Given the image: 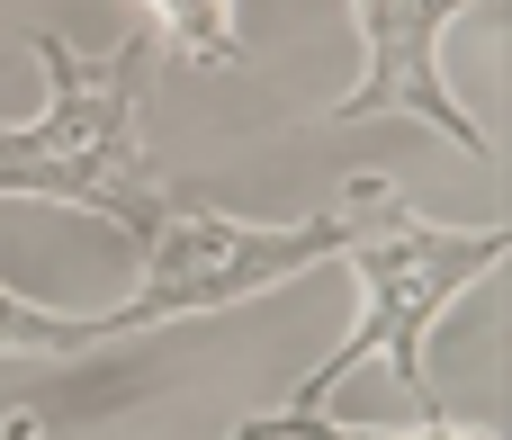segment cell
I'll return each instance as SVG.
<instances>
[{
  "mask_svg": "<svg viewBox=\"0 0 512 440\" xmlns=\"http://www.w3.org/2000/svg\"><path fill=\"white\" fill-rule=\"evenodd\" d=\"M342 243H351V207H315L297 225H252V216L171 198L162 225L144 234V279H135L126 306H108V324L126 342V333H153V324H180V315H225L243 297H270V288L342 261Z\"/></svg>",
  "mask_w": 512,
  "mask_h": 440,
  "instance_id": "obj_3",
  "label": "cell"
},
{
  "mask_svg": "<svg viewBox=\"0 0 512 440\" xmlns=\"http://www.w3.org/2000/svg\"><path fill=\"white\" fill-rule=\"evenodd\" d=\"M99 342H117L108 315H63V306H36L0 279V360H81Z\"/></svg>",
  "mask_w": 512,
  "mask_h": 440,
  "instance_id": "obj_5",
  "label": "cell"
},
{
  "mask_svg": "<svg viewBox=\"0 0 512 440\" xmlns=\"http://www.w3.org/2000/svg\"><path fill=\"white\" fill-rule=\"evenodd\" d=\"M144 36L153 45H171L180 63H198V72H234L243 63V18H234V0H144Z\"/></svg>",
  "mask_w": 512,
  "mask_h": 440,
  "instance_id": "obj_6",
  "label": "cell"
},
{
  "mask_svg": "<svg viewBox=\"0 0 512 440\" xmlns=\"http://www.w3.org/2000/svg\"><path fill=\"white\" fill-rule=\"evenodd\" d=\"M342 207H351V243H342V261H351L360 315H351L342 351H324V360L297 378L288 405L315 414V405H333V387H342L360 360H387L396 387L414 396V414L432 423L441 396H432L423 342H432V324H441V315H450L486 270H504L512 225H432V216H423L396 180H378V171L342 180Z\"/></svg>",
  "mask_w": 512,
  "mask_h": 440,
  "instance_id": "obj_2",
  "label": "cell"
},
{
  "mask_svg": "<svg viewBox=\"0 0 512 440\" xmlns=\"http://www.w3.org/2000/svg\"><path fill=\"white\" fill-rule=\"evenodd\" d=\"M36 72H45V108L0 126V198H36V207H72V216H108L117 234H153L171 189L153 171L144 144V90H153V36H117L108 54H81L72 36L36 27L27 36Z\"/></svg>",
  "mask_w": 512,
  "mask_h": 440,
  "instance_id": "obj_1",
  "label": "cell"
},
{
  "mask_svg": "<svg viewBox=\"0 0 512 440\" xmlns=\"http://www.w3.org/2000/svg\"><path fill=\"white\" fill-rule=\"evenodd\" d=\"M0 440H45V414H36V405H9V414H0Z\"/></svg>",
  "mask_w": 512,
  "mask_h": 440,
  "instance_id": "obj_8",
  "label": "cell"
},
{
  "mask_svg": "<svg viewBox=\"0 0 512 440\" xmlns=\"http://www.w3.org/2000/svg\"><path fill=\"white\" fill-rule=\"evenodd\" d=\"M477 0H351L360 18V81L324 108L333 126H360V117H423L432 135H450L459 153L495 162V135L477 126V108L441 81V27L468 18Z\"/></svg>",
  "mask_w": 512,
  "mask_h": 440,
  "instance_id": "obj_4",
  "label": "cell"
},
{
  "mask_svg": "<svg viewBox=\"0 0 512 440\" xmlns=\"http://www.w3.org/2000/svg\"><path fill=\"white\" fill-rule=\"evenodd\" d=\"M225 440H495V432H477V423H450V414H432V423H414V432H369V423H333L324 405H315V414L279 405V414H252V423H234Z\"/></svg>",
  "mask_w": 512,
  "mask_h": 440,
  "instance_id": "obj_7",
  "label": "cell"
}]
</instances>
